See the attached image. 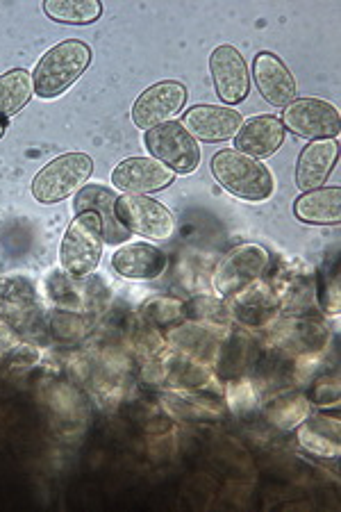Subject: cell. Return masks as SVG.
Wrapping results in <instances>:
<instances>
[{
	"label": "cell",
	"instance_id": "obj_1",
	"mask_svg": "<svg viewBox=\"0 0 341 512\" xmlns=\"http://www.w3.org/2000/svg\"><path fill=\"white\" fill-rule=\"evenodd\" d=\"M212 176L226 192L244 201L262 203L276 192V180L260 160L226 148L212 158Z\"/></svg>",
	"mask_w": 341,
	"mask_h": 512
},
{
	"label": "cell",
	"instance_id": "obj_2",
	"mask_svg": "<svg viewBox=\"0 0 341 512\" xmlns=\"http://www.w3.org/2000/svg\"><path fill=\"white\" fill-rule=\"evenodd\" d=\"M89 62L91 48L78 39H69L53 46L41 57L35 73H32L35 94L39 98H55L64 94L87 71Z\"/></svg>",
	"mask_w": 341,
	"mask_h": 512
},
{
	"label": "cell",
	"instance_id": "obj_3",
	"mask_svg": "<svg viewBox=\"0 0 341 512\" xmlns=\"http://www.w3.org/2000/svg\"><path fill=\"white\" fill-rule=\"evenodd\" d=\"M103 255V226L96 212H82L62 237L60 264L64 274L85 280L98 269Z\"/></svg>",
	"mask_w": 341,
	"mask_h": 512
},
{
	"label": "cell",
	"instance_id": "obj_4",
	"mask_svg": "<svg viewBox=\"0 0 341 512\" xmlns=\"http://www.w3.org/2000/svg\"><path fill=\"white\" fill-rule=\"evenodd\" d=\"M94 173V160L87 153H66L48 162L32 180V196L39 203H60L87 185Z\"/></svg>",
	"mask_w": 341,
	"mask_h": 512
},
{
	"label": "cell",
	"instance_id": "obj_5",
	"mask_svg": "<svg viewBox=\"0 0 341 512\" xmlns=\"http://www.w3.org/2000/svg\"><path fill=\"white\" fill-rule=\"evenodd\" d=\"M146 148L151 151L153 160L162 162L173 173H194L201 164V146L182 123L169 121L146 132Z\"/></svg>",
	"mask_w": 341,
	"mask_h": 512
},
{
	"label": "cell",
	"instance_id": "obj_6",
	"mask_svg": "<svg viewBox=\"0 0 341 512\" xmlns=\"http://www.w3.org/2000/svg\"><path fill=\"white\" fill-rule=\"evenodd\" d=\"M271 264V255L260 244H239L214 271L212 285L219 296H232L241 292L255 280H260Z\"/></svg>",
	"mask_w": 341,
	"mask_h": 512
},
{
	"label": "cell",
	"instance_id": "obj_7",
	"mask_svg": "<svg viewBox=\"0 0 341 512\" xmlns=\"http://www.w3.org/2000/svg\"><path fill=\"white\" fill-rule=\"evenodd\" d=\"M116 217L130 233L153 239V242H166L176 233L173 214L164 208L160 201L148 196L123 194L116 198Z\"/></svg>",
	"mask_w": 341,
	"mask_h": 512
},
{
	"label": "cell",
	"instance_id": "obj_8",
	"mask_svg": "<svg viewBox=\"0 0 341 512\" xmlns=\"http://www.w3.org/2000/svg\"><path fill=\"white\" fill-rule=\"evenodd\" d=\"M282 126L294 135L310 139H335L341 132V117L335 105L321 98H298L282 112Z\"/></svg>",
	"mask_w": 341,
	"mask_h": 512
},
{
	"label": "cell",
	"instance_id": "obj_9",
	"mask_svg": "<svg viewBox=\"0 0 341 512\" xmlns=\"http://www.w3.org/2000/svg\"><path fill=\"white\" fill-rule=\"evenodd\" d=\"M187 103V87L176 80H164L148 87L132 105V123L139 130H153L178 117Z\"/></svg>",
	"mask_w": 341,
	"mask_h": 512
},
{
	"label": "cell",
	"instance_id": "obj_10",
	"mask_svg": "<svg viewBox=\"0 0 341 512\" xmlns=\"http://www.w3.org/2000/svg\"><path fill=\"white\" fill-rule=\"evenodd\" d=\"M0 310L16 333H41V305L35 285L28 278L10 274L0 280Z\"/></svg>",
	"mask_w": 341,
	"mask_h": 512
},
{
	"label": "cell",
	"instance_id": "obj_11",
	"mask_svg": "<svg viewBox=\"0 0 341 512\" xmlns=\"http://www.w3.org/2000/svg\"><path fill=\"white\" fill-rule=\"evenodd\" d=\"M176 180V173L153 158H128L112 171V185L123 194L148 196L162 192Z\"/></svg>",
	"mask_w": 341,
	"mask_h": 512
},
{
	"label": "cell",
	"instance_id": "obj_12",
	"mask_svg": "<svg viewBox=\"0 0 341 512\" xmlns=\"http://www.w3.org/2000/svg\"><path fill=\"white\" fill-rule=\"evenodd\" d=\"M210 71L216 87V94L223 103L237 105L248 96L251 78L244 57L239 55L235 46H219L210 55Z\"/></svg>",
	"mask_w": 341,
	"mask_h": 512
},
{
	"label": "cell",
	"instance_id": "obj_13",
	"mask_svg": "<svg viewBox=\"0 0 341 512\" xmlns=\"http://www.w3.org/2000/svg\"><path fill=\"white\" fill-rule=\"evenodd\" d=\"M241 123H244V119L232 107L196 105L189 112H185L182 128L196 142H226V139H235Z\"/></svg>",
	"mask_w": 341,
	"mask_h": 512
},
{
	"label": "cell",
	"instance_id": "obj_14",
	"mask_svg": "<svg viewBox=\"0 0 341 512\" xmlns=\"http://www.w3.org/2000/svg\"><path fill=\"white\" fill-rule=\"evenodd\" d=\"M228 310L230 317L237 319L239 324H244L248 328H262L273 321L276 312L280 308L276 289L271 285L255 280L248 287L241 289V292L228 296Z\"/></svg>",
	"mask_w": 341,
	"mask_h": 512
},
{
	"label": "cell",
	"instance_id": "obj_15",
	"mask_svg": "<svg viewBox=\"0 0 341 512\" xmlns=\"http://www.w3.org/2000/svg\"><path fill=\"white\" fill-rule=\"evenodd\" d=\"M255 85L262 98L273 107H287L296 101V80L287 69V64L273 53L255 55L253 62Z\"/></svg>",
	"mask_w": 341,
	"mask_h": 512
},
{
	"label": "cell",
	"instance_id": "obj_16",
	"mask_svg": "<svg viewBox=\"0 0 341 512\" xmlns=\"http://www.w3.org/2000/svg\"><path fill=\"white\" fill-rule=\"evenodd\" d=\"M285 142V126L278 117L262 114L241 123L239 132L235 135V151L251 155L255 160L271 158L273 153Z\"/></svg>",
	"mask_w": 341,
	"mask_h": 512
},
{
	"label": "cell",
	"instance_id": "obj_17",
	"mask_svg": "<svg viewBox=\"0 0 341 512\" xmlns=\"http://www.w3.org/2000/svg\"><path fill=\"white\" fill-rule=\"evenodd\" d=\"M116 198L119 196L101 185H85L78 192L76 201H73V210H76V214H98L103 226V242L107 244H121L130 239V230L121 224L119 217H116Z\"/></svg>",
	"mask_w": 341,
	"mask_h": 512
},
{
	"label": "cell",
	"instance_id": "obj_18",
	"mask_svg": "<svg viewBox=\"0 0 341 512\" xmlns=\"http://www.w3.org/2000/svg\"><path fill=\"white\" fill-rule=\"evenodd\" d=\"M339 158V144L335 139H316L310 142L296 162V187L312 192L326 183Z\"/></svg>",
	"mask_w": 341,
	"mask_h": 512
},
{
	"label": "cell",
	"instance_id": "obj_19",
	"mask_svg": "<svg viewBox=\"0 0 341 512\" xmlns=\"http://www.w3.org/2000/svg\"><path fill=\"white\" fill-rule=\"evenodd\" d=\"M164 251L151 244H126L112 255V269L121 278L130 280H155L166 271Z\"/></svg>",
	"mask_w": 341,
	"mask_h": 512
},
{
	"label": "cell",
	"instance_id": "obj_20",
	"mask_svg": "<svg viewBox=\"0 0 341 512\" xmlns=\"http://www.w3.org/2000/svg\"><path fill=\"white\" fill-rule=\"evenodd\" d=\"M294 214L303 224L337 226L341 221V189L319 187L296 198Z\"/></svg>",
	"mask_w": 341,
	"mask_h": 512
},
{
	"label": "cell",
	"instance_id": "obj_21",
	"mask_svg": "<svg viewBox=\"0 0 341 512\" xmlns=\"http://www.w3.org/2000/svg\"><path fill=\"white\" fill-rule=\"evenodd\" d=\"M298 442L305 451L316 458H337L339 456V424L328 417H307L298 431Z\"/></svg>",
	"mask_w": 341,
	"mask_h": 512
},
{
	"label": "cell",
	"instance_id": "obj_22",
	"mask_svg": "<svg viewBox=\"0 0 341 512\" xmlns=\"http://www.w3.org/2000/svg\"><path fill=\"white\" fill-rule=\"evenodd\" d=\"M216 328L210 326H176L171 328L169 333V342L176 346V349L185 351L187 355H191V360L198 362H207L214 360L216 349H219V337L214 335Z\"/></svg>",
	"mask_w": 341,
	"mask_h": 512
},
{
	"label": "cell",
	"instance_id": "obj_23",
	"mask_svg": "<svg viewBox=\"0 0 341 512\" xmlns=\"http://www.w3.org/2000/svg\"><path fill=\"white\" fill-rule=\"evenodd\" d=\"M253 342L246 333H237L232 330L219 342V349L214 355V369L221 378H237L241 371L246 369L248 360H251Z\"/></svg>",
	"mask_w": 341,
	"mask_h": 512
},
{
	"label": "cell",
	"instance_id": "obj_24",
	"mask_svg": "<svg viewBox=\"0 0 341 512\" xmlns=\"http://www.w3.org/2000/svg\"><path fill=\"white\" fill-rule=\"evenodd\" d=\"M32 94H35V85L28 71L14 69L0 76V117H12L23 110Z\"/></svg>",
	"mask_w": 341,
	"mask_h": 512
},
{
	"label": "cell",
	"instance_id": "obj_25",
	"mask_svg": "<svg viewBox=\"0 0 341 512\" xmlns=\"http://www.w3.org/2000/svg\"><path fill=\"white\" fill-rule=\"evenodd\" d=\"M44 12L66 26H87L101 19L103 5L98 0H46Z\"/></svg>",
	"mask_w": 341,
	"mask_h": 512
},
{
	"label": "cell",
	"instance_id": "obj_26",
	"mask_svg": "<svg viewBox=\"0 0 341 512\" xmlns=\"http://www.w3.org/2000/svg\"><path fill=\"white\" fill-rule=\"evenodd\" d=\"M73 280L76 278L64 274V271H53V274H48L44 287L48 299H51L57 308L82 315V312L89 310V303L85 301V296H82V289L73 283Z\"/></svg>",
	"mask_w": 341,
	"mask_h": 512
},
{
	"label": "cell",
	"instance_id": "obj_27",
	"mask_svg": "<svg viewBox=\"0 0 341 512\" xmlns=\"http://www.w3.org/2000/svg\"><path fill=\"white\" fill-rule=\"evenodd\" d=\"M185 319H189L191 324L210 328H228L232 317L226 301L216 299V296H194L185 303Z\"/></svg>",
	"mask_w": 341,
	"mask_h": 512
},
{
	"label": "cell",
	"instance_id": "obj_28",
	"mask_svg": "<svg viewBox=\"0 0 341 512\" xmlns=\"http://www.w3.org/2000/svg\"><path fill=\"white\" fill-rule=\"evenodd\" d=\"M312 415V401L303 394L285 396L269 408V421L280 431H291Z\"/></svg>",
	"mask_w": 341,
	"mask_h": 512
},
{
	"label": "cell",
	"instance_id": "obj_29",
	"mask_svg": "<svg viewBox=\"0 0 341 512\" xmlns=\"http://www.w3.org/2000/svg\"><path fill=\"white\" fill-rule=\"evenodd\" d=\"M141 310H144V317L148 321H153L160 328L178 326L185 319V303L171 299V296H155V299L146 301Z\"/></svg>",
	"mask_w": 341,
	"mask_h": 512
},
{
	"label": "cell",
	"instance_id": "obj_30",
	"mask_svg": "<svg viewBox=\"0 0 341 512\" xmlns=\"http://www.w3.org/2000/svg\"><path fill=\"white\" fill-rule=\"evenodd\" d=\"M51 330L57 340L62 342H76L87 333V321L82 319L78 312H55L51 319Z\"/></svg>",
	"mask_w": 341,
	"mask_h": 512
},
{
	"label": "cell",
	"instance_id": "obj_31",
	"mask_svg": "<svg viewBox=\"0 0 341 512\" xmlns=\"http://www.w3.org/2000/svg\"><path fill=\"white\" fill-rule=\"evenodd\" d=\"M255 401H257V394H255V387L248 383V381H235L230 383L228 387V403L232 406L235 412H248L255 408Z\"/></svg>",
	"mask_w": 341,
	"mask_h": 512
},
{
	"label": "cell",
	"instance_id": "obj_32",
	"mask_svg": "<svg viewBox=\"0 0 341 512\" xmlns=\"http://www.w3.org/2000/svg\"><path fill=\"white\" fill-rule=\"evenodd\" d=\"M10 358V371H26L39 360V353L32 346H16Z\"/></svg>",
	"mask_w": 341,
	"mask_h": 512
},
{
	"label": "cell",
	"instance_id": "obj_33",
	"mask_svg": "<svg viewBox=\"0 0 341 512\" xmlns=\"http://www.w3.org/2000/svg\"><path fill=\"white\" fill-rule=\"evenodd\" d=\"M19 346V333L7 326H0V360L7 358Z\"/></svg>",
	"mask_w": 341,
	"mask_h": 512
},
{
	"label": "cell",
	"instance_id": "obj_34",
	"mask_svg": "<svg viewBox=\"0 0 341 512\" xmlns=\"http://www.w3.org/2000/svg\"><path fill=\"white\" fill-rule=\"evenodd\" d=\"M5 135V126H3V123H0V137H3Z\"/></svg>",
	"mask_w": 341,
	"mask_h": 512
}]
</instances>
